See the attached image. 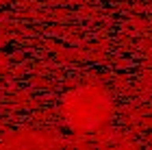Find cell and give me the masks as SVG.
<instances>
[{"label":"cell","instance_id":"6da1fadb","mask_svg":"<svg viewBox=\"0 0 152 150\" xmlns=\"http://www.w3.org/2000/svg\"><path fill=\"white\" fill-rule=\"evenodd\" d=\"M113 105L107 91L98 85H85L67 94L63 100V115L76 131H96L111 118Z\"/></svg>","mask_w":152,"mask_h":150}]
</instances>
